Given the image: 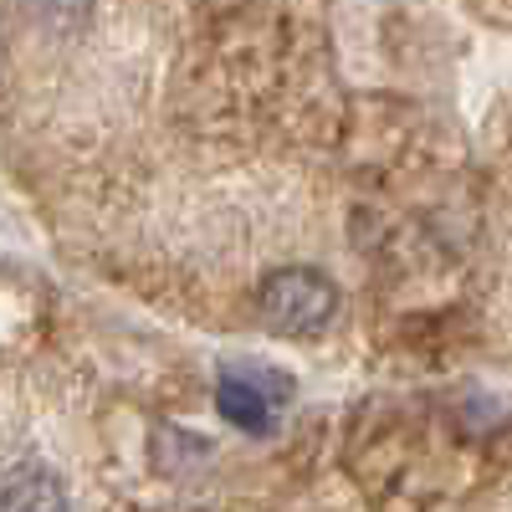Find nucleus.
<instances>
[{"label": "nucleus", "mask_w": 512, "mask_h": 512, "mask_svg": "<svg viewBox=\"0 0 512 512\" xmlns=\"http://www.w3.org/2000/svg\"><path fill=\"white\" fill-rule=\"evenodd\" d=\"M338 313V287L313 267H282L262 282V318L287 338H313Z\"/></svg>", "instance_id": "obj_1"}, {"label": "nucleus", "mask_w": 512, "mask_h": 512, "mask_svg": "<svg viewBox=\"0 0 512 512\" xmlns=\"http://www.w3.org/2000/svg\"><path fill=\"white\" fill-rule=\"evenodd\" d=\"M216 405H221V415L236 425V431H246V436H262L267 425H272V400H267V390H256V384L231 364V369H221V379H216Z\"/></svg>", "instance_id": "obj_3"}, {"label": "nucleus", "mask_w": 512, "mask_h": 512, "mask_svg": "<svg viewBox=\"0 0 512 512\" xmlns=\"http://www.w3.org/2000/svg\"><path fill=\"white\" fill-rule=\"evenodd\" d=\"M0 512H72V502L52 466L21 461L11 472H0Z\"/></svg>", "instance_id": "obj_2"}, {"label": "nucleus", "mask_w": 512, "mask_h": 512, "mask_svg": "<svg viewBox=\"0 0 512 512\" xmlns=\"http://www.w3.org/2000/svg\"><path fill=\"white\" fill-rule=\"evenodd\" d=\"M36 6H41V11H47L52 21H72V16H67V0H36ZM77 6H82V11H88V0H77Z\"/></svg>", "instance_id": "obj_4"}]
</instances>
